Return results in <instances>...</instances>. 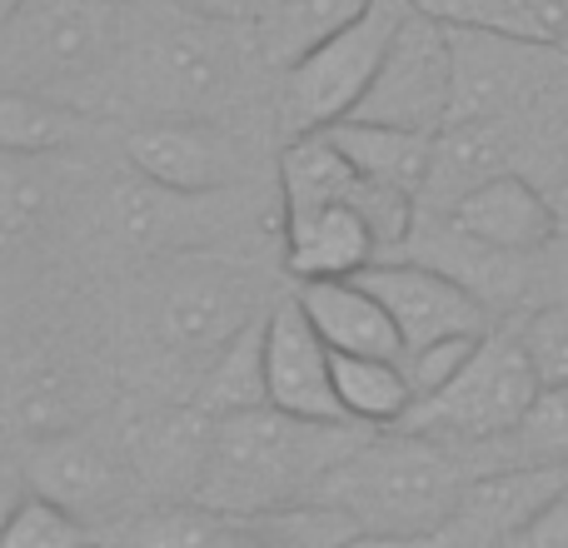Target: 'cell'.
<instances>
[{"instance_id":"obj_1","label":"cell","mask_w":568,"mask_h":548,"mask_svg":"<svg viewBox=\"0 0 568 548\" xmlns=\"http://www.w3.org/2000/svg\"><path fill=\"white\" fill-rule=\"evenodd\" d=\"M369 424L354 419H304L280 404L220 414L210 454L200 469L195 499L235 519L275 514L290 504L320 499L324 479L369 439Z\"/></svg>"},{"instance_id":"obj_2","label":"cell","mask_w":568,"mask_h":548,"mask_svg":"<svg viewBox=\"0 0 568 548\" xmlns=\"http://www.w3.org/2000/svg\"><path fill=\"white\" fill-rule=\"evenodd\" d=\"M469 474V459L454 444H439L414 429H374L324 479L320 499L354 514L364 544H434V534L444 529V519L459 504Z\"/></svg>"},{"instance_id":"obj_3","label":"cell","mask_w":568,"mask_h":548,"mask_svg":"<svg viewBox=\"0 0 568 548\" xmlns=\"http://www.w3.org/2000/svg\"><path fill=\"white\" fill-rule=\"evenodd\" d=\"M539 389L544 374L534 364L524 329H489L474 359L439 394L414 404L399 429L429 434L454 449H504L509 434L524 424L529 404L539 399Z\"/></svg>"},{"instance_id":"obj_4","label":"cell","mask_w":568,"mask_h":548,"mask_svg":"<svg viewBox=\"0 0 568 548\" xmlns=\"http://www.w3.org/2000/svg\"><path fill=\"white\" fill-rule=\"evenodd\" d=\"M115 70V6L110 0H20L6 16V75L20 90L70 105L95 95Z\"/></svg>"},{"instance_id":"obj_5","label":"cell","mask_w":568,"mask_h":548,"mask_svg":"<svg viewBox=\"0 0 568 548\" xmlns=\"http://www.w3.org/2000/svg\"><path fill=\"white\" fill-rule=\"evenodd\" d=\"M130 80L155 115L220 110L245 80V45L235 40V20L200 16L190 6L160 16L130 55Z\"/></svg>"},{"instance_id":"obj_6","label":"cell","mask_w":568,"mask_h":548,"mask_svg":"<svg viewBox=\"0 0 568 548\" xmlns=\"http://www.w3.org/2000/svg\"><path fill=\"white\" fill-rule=\"evenodd\" d=\"M409 0H374L364 16H354L349 26H339L334 35H324L320 45H310L300 60L284 65V130H324L334 120L354 115V105L364 100V90L374 85L384 65L394 30H399Z\"/></svg>"},{"instance_id":"obj_7","label":"cell","mask_w":568,"mask_h":548,"mask_svg":"<svg viewBox=\"0 0 568 548\" xmlns=\"http://www.w3.org/2000/svg\"><path fill=\"white\" fill-rule=\"evenodd\" d=\"M270 304L260 280L230 260H180L160 274L150 300V329L170 359H215L245 324L265 319Z\"/></svg>"},{"instance_id":"obj_8","label":"cell","mask_w":568,"mask_h":548,"mask_svg":"<svg viewBox=\"0 0 568 548\" xmlns=\"http://www.w3.org/2000/svg\"><path fill=\"white\" fill-rule=\"evenodd\" d=\"M449 110H454V35L444 20L409 6L389 50H384L374 85L364 90L354 115L344 120H379V125L439 135L449 125Z\"/></svg>"},{"instance_id":"obj_9","label":"cell","mask_w":568,"mask_h":548,"mask_svg":"<svg viewBox=\"0 0 568 548\" xmlns=\"http://www.w3.org/2000/svg\"><path fill=\"white\" fill-rule=\"evenodd\" d=\"M454 35V110L449 120L509 115L554 100L564 40H529L504 30H449Z\"/></svg>"},{"instance_id":"obj_10","label":"cell","mask_w":568,"mask_h":548,"mask_svg":"<svg viewBox=\"0 0 568 548\" xmlns=\"http://www.w3.org/2000/svg\"><path fill=\"white\" fill-rule=\"evenodd\" d=\"M568 489V464L499 459L469 474L434 544H519L544 509Z\"/></svg>"},{"instance_id":"obj_11","label":"cell","mask_w":568,"mask_h":548,"mask_svg":"<svg viewBox=\"0 0 568 548\" xmlns=\"http://www.w3.org/2000/svg\"><path fill=\"white\" fill-rule=\"evenodd\" d=\"M359 280L394 314L404 334V354L449 339V334H489V300L429 260H374L369 270H359Z\"/></svg>"},{"instance_id":"obj_12","label":"cell","mask_w":568,"mask_h":548,"mask_svg":"<svg viewBox=\"0 0 568 548\" xmlns=\"http://www.w3.org/2000/svg\"><path fill=\"white\" fill-rule=\"evenodd\" d=\"M429 215H444L464 240H474L479 250H489L499 260H534L559 245V235L568 230L559 200L534 175L479 180L449 210H429Z\"/></svg>"},{"instance_id":"obj_13","label":"cell","mask_w":568,"mask_h":548,"mask_svg":"<svg viewBox=\"0 0 568 548\" xmlns=\"http://www.w3.org/2000/svg\"><path fill=\"white\" fill-rule=\"evenodd\" d=\"M130 170L185 195H225L245 170L240 140L210 115H150L125 135Z\"/></svg>"},{"instance_id":"obj_14","label":"cell","mask_w":568,"mask_h":548,"mask_svg":"<svg viewBox=\"0 0 568 548\" xmlns=\"http://www.w3.org/2000/svg\"><path fill=\"white\" fill-rule=\"evenodd\" d=\"M130 479H135L130 449H110L105 439H95L85 429L45 434V439H36V454H30V489L60 499L80 519L110 514L130 494Z\"/></svg>"},{"instance_id":"obj_15","label":"cell","mask_w":568,"mask_h":548,"mask_svg":"<svg viewBox=\"0 0 568 548\" xmlns=\"http://www.w3.org/2000/svg\"><path fill=\"white\" fill-rule=\"evenodd\" d=\"M265 334H270V404L304 414V419H344L339 389H334V349L304 314L300 294L270 304Z\"/></svg>"},{"instance_id":"obj_16","label":"cell","mask_w":568,"mask_h":548,"mask_svg":"<svg viewBox=\"0 0 568 548\" xmlns=\"http://www.w3.org/2000/svg\"><path fill=\"white\" fill-rule=\"evenodd\" d=\"M280 235H284V270H290L294 280L359 274V270H369L374 260H384L379 235H374L369 215L359 210L354 195L334 200V205H324V210H310V215L280 220Z\"/></svg>"},{"instance_id":"obj_17","label":"cell","mask_w":568,"mask_h":548,"mask_svg":"<svg viewBox=\"0 0 568 548\" xmlns=\"http://www.w3.org/2000/svg\"><path fill=\"white\" fill-rule=\"evenodd\" d=\"M300 304L324 334L334 354H389L404 359V334L384 300L359 274H334V280H300Z\"/></svg>"},{"instance_id":"obj_18","label":"cell","mask_w":568,"mask_h":548,"mask_svg":"<svg viewBox=\"0 0 568 548\" xmlns=\"http://www.w3.org/2000/svg\"><path fill=\"white\" fill-rule=\"evenodd\" d=\"M210 200L215 195H185L130 170V180L110 190V230L135 250H185L195 245V230L215 225Z\"/></svg>"},{"instance_id":"obj_19","label":"cell","mask_w":568,"mask_h":548,"mask_svg":"<svg viewBox=\"0 0 568 548\" xmlns=\"http://www.w3.org/2000/svg\"><path fill=\"white\" fill-rule=\"evenodd\" d=\"M210 434H215V414H205L200 404L155 414V419L130 429V464H135L140 479H155L160 489L195 494L210 454Z\"/></svg>"},{"instance_id":"obj_20","label":"cell","mask_w":568,"mask_h":548,"mask_svg":"<svg viewBox=\"0 0 568 548\" xmlns=\"http://www.w3.org/2000/svg\"><path fill=\"white\" fill-rule=\"evenodd\" d=\"M339 150L364 170V175L384 180V185H404L424 200L434 175V150L439 135H424V130H399V125H379V120H334L324 125Z\"/></svg>"},{"instance_id":"obj_21","label":"cell","mask_w":568,"mask_h":548,"mask_svg":"<svg viewBox=\"0 0 568 548\" xmlns=\"http://www.w3.org/2000/svg\"><path fill=\"white\" fill-rule=\"evenodd\" d=\"M334 389H339L344 419L369 424V429H399L414 409L409 369L389 354H334Z\"/></svg>"},{"instance_id":"obj_22","label":"cell","mask_w":568,"mask_h":548,"mask_svg":"<svg viewBox=\"0 0 568 548\" xmlns=\"http://www.w3.org/2000/svg\"><path fill=\"white\" fill-rule=\"evenodd\" d=\"M110 539L120 544H140V548H215V544H255L250 519L220 514L210 504H200L190 494L185 504H155L140 509L130 524H120Z\"/></svg>"},{"instance_id":"obj_23","label":"cell","mask_w":568,"mask_h":548,"mask_svg":"<svg viewBox=\"0 0 568 548\" xmlns=\"http://www.w3.org/2000/svg\"><path fill=\"white\" fill-rule=\"evenodd\" d=\"M195 404L205 414H215V419L220 414H240V409H260V404H270V334H265V319L245 324V329L210 359Z\"/></svg>"},{"instance_id":"obj_24","label":"cell","mask_w":568,"mask_h":548,"mask_svg":"<svg viewBox=\"0 0 568 548\" xmlns=\"http://www.w3.org/2000/svg\"><path fill=\"white\" fill-rule=\"evenodd\" d=\"M80 135H85V110L80 105L60 95H40V90L6 85V95H0V150L55 155V150L75 145Z\"/></svg>"},{"instance_id":"obj_25","label":"cell","mask_w":568,"mask_h":548,"mask_svg":"<svg viewBox=\"0 0 568 548\" xmlns=\"http://www.w3.org/2000/svg\"><path fill=\"white\" fill-rule=\"evenodd\" d=\"M75 414H85V379H75V369L65 364H30L16 369L10 384V419L20 434L45 439V434L75 429Z\"/></svg>"},{"instance_id":"obj_26","label":"cell","mask_w":568,"mask_h":548,"mask_svg":"<svg viewBox=\"0 0 568 548\" xmlns=\"http://www.w3.org/2000/svg\"><path fill=\"white\" fill-rule=\"evenodd\" d=\"M369 6L374 0H265V16H260L265 55L290 65L310 45H320L324 35H334L354 16H364Z\"/></svg>"},{"instance_id":"obj_27","label":"cell","mask_w":568,"mask_h":548,"mask_svg":"<svg viewBox=\"0 0 568 548\" xmlns=\"http://www.w3.org/2000/svg\"><path fill=\"white\" fill-rule=\"evenodd\" d=\"M60 200V180L50 170V155H20L6 150L0 170V225H6V250H20L26 240L40 235Z\"/></svg>"},{"instance_id":"obj_28","label":"cell","mask_w":568,"mask_h":548,"mask_svg":"<svg viewBox=\"0 0 568 548\" xmlns=\"http://www.w3.org/2000/svg\"><path fill=\"white\" fill-rule=\"evenodd\" d=\"M90 539H95L90 519H80L75 509H65L40 489L10 499V514L0 524V548H75Z\"/></svg>"},{"instance_id":"obj_29","label":"cell","mask_w":568,"mask_h":548,"mask_svg":"<svg viewBox=\"0 0 568 548\" xmlns=\"http://www.w3.org/2000/svg\"><path fill=\"white\" fill-rule=\"evenodd\" d=\"M409 6L444 20L449 30H504V35L559 40V26L534 0H409Z\"/></svg>"},{"instance_id":"obj_30","label":"cell","mask_w":568,"mask_h":548,"mask_svg":"<svg viewBox=\"0 0 568 548\" xmlns=\"http://www.w3.org/2000/svg\"><path fill=\"white\" fill-rule=\"evenodd\" d=\"M499 459L568 464V379H544L539 399L529 404V414H524V424L509 434Z\"/></svg>"},{"instance_id":"obj_31","label":"cell","mask_w":568,"mask_h":548,"mask_svg":"<svg viewBox=\"0 0 568 548\" xmlns=\"http://www.w3.org/2000/svg\"><path fill=\"white\" fill-rule=\"evenodd\" d=\"M479 344H484V334H449V339H434V344H424V349L404 354V369H409V384H414V404L439 394L444 384L474 359Z\"/></svg>"},{"instance_id":"obj_32","label":"cell","mask_w":568,"mask_h":548,"mask_svg":"<svg viewBox=\"0 0 568 548\" xmlns=\"http://www.w3.org/2000/svg\"><path fill=\"white\" fill-rule=\"evenodd\" d=\"M524 339L544 379H568V300L534 309L524 319Z\"/></svg>"},{"instance_id":"obj_33","label":"cell","mask_w":568,"mask_h":548,"mask_svg":"<svg viewBox=\"0 0 568 548\" xmlns=\"http://www.w3.org/2000/svg\"><path fill=\"white\" fill-rule=\"evenodd\" d=\"M519 544H534V548H568V489L549 504V509L539 514V519H534V529L524 534Z\"/></svg>"},{"instance_id":"obj_34","label":"cell","mask_w":568,"mask_h":548,"mask_svg":"<svg viewBox=\"0 0 568 548\" xmlns=\"http://www.w3.org/2000/svg\"><path fill=\"white\" fill-rule=\"evenodd\" d=\"M175 6H190V10H200V16H220V20L265 16V0H175Z\"/></svg>"},{"instance_id":"obj_35","label":"cell","mask_w":568,"mask_h":548,"mask_svg":"<svg viewBox=\"0 0 568 548\" xmlns=\"http://www.w3.org/2000/svg\"><path fill=\"white\" fill-rule=\"evenodd\" d=\"M534 6H539L544 16H549L554 26H559V16H564V6H568V0H534Z\"/></svg>"},{"instance_id":"obj_36","label":"cell","mask_w":568,"mask_h":548,"mask_svg":"<svg viewBox=\"0 0 568 548\" xmlns=\"http://www.w3.org/2000/svg\"><path fill=\"white\" fill-rule=\"evenodd\" d=\"M559 210H564V225H568V175H564V185H559Z\"/></svg>"},{"instance_id":"obj_37","label":"cell","mask_w":568,"mask_h":548,"mask_svg":"<svg viewBox=\"0 0 568 548\" xmlns=\"http://www.w3.org/2000/svg\"><path fill=\"white\" fill-rule=\"evenodd\" d=\"M559 40L568 45V6H564V16H559Z\"/></svg>"},{"instance_id":"obj_38","label":"cell","mask_w":568,"mask_h":548,"mask_svg":"<svg viewBox=\"0 0 568 548\" xmlns=\"http://www.w3.org/2000/svg\"><path fill=\"white\" fill-rule=\"evenodd\" d=\"M20 6V0H0V16H10V10H16Z\"/></svg>"},{"instance_id":"obj_39","label":"cell","mask_w":568,"mask_h":548,"mask_svg":"<svg viewBox=\"0 0 568 548\" xmlns=\"http://www.w3.org/2000/svg\"><path fill=\"white\" fill-rule=\"evenodd\" d=\"M110 6H125V0H110Z\"/></svg>"}]
</instances>
